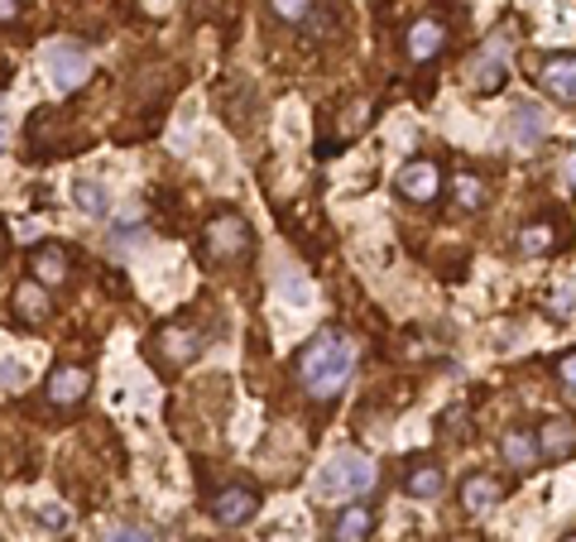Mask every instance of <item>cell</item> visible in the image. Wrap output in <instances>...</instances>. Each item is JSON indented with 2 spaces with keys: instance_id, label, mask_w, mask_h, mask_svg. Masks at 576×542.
I'll return each instance as SVG.
<instances>
[{
  "instance_id": "cell-21",
  "label": "cell",
  "mask_w": 576,
  "mask_h": 542,
  "mask_svg": "<svg viewBox=\"0 0 576 542\" xmlns=\"http://www.w3.org/2000/svg\"><path fill=\"white\" fill-rule=\"evenodd\" d=\"M514 140L519 144H539L543 140V111L533 101H519L514 106Z\"/></svg>"
},
{
  "instance_id": "cell-18",
  "label": "cell",
  "mask_w": 576,
  "mask_h": 542,
  "mask_svg": "<svg viewBox=\"0 0 576 542\" xmlns=\"http://www.w3.org/2000/svg\"><path fill=\"white\" fill-rule=\"evenodd\" d=\"M68 279V255H63L58 245H44L34 255V284H44V288H54V284H63Z\"/></svg>"
},
{
  "instance_id": "cell-17",
  "label": "cell",
  "mask_w": 576,
  "mask_h": 542,
  "mask_svg": "<svg viewBox=\"0 0 576 542\" xmlns=\"http://www.w3.org/2000/svg\"><path fill=\"white\" fill-rule=\"evenodd\" d=\"M553 250H557V221H529V226H519V255L523 259L553 255Z\"/></svg>"
},
{
  "instance_id": "cell-23",
  "label": "cell",
  "mask_w": 576,
  "mask_h": 542,
  "mask_svg": "<svg viewBox=\"0 0 576 542\" xmlns=\"http://www.w3.org/2000/svg\"><path fill=\"white\" fill-rule=\"evenodd\" d=\"M269 10L279 20H288V24H303L312 15V0H269Z\"/></svg>"
},
{
  "instance_id": "cell-15",
  "label": "cell",
  "mask_w": 576,
  "mask_h": 542,
  "mask_svg": "<svg viewBox=\"0 0 576 542\" xmlns=\"http://www.w3.org/2000/svg\"><path fill=\"white\" fill-rule=\"evenodd\" d=\"M375 533V509L370 505H351L336 513V528H332V542H370Z\"/></svg>"
},
{
  "instance_id": "cell-6",
  "label": "cell",
  "mask_w": 576,
  "mask_h": 542,
  "mask_svg": "<svg viewBox=\"0 0 576 542\" xmlns=\"http://www.w3.org/2000/svg\"><path fill=\"white\" fill-rule=\"evenodd\" d=\"M255 509H259V490H251V485H226V490H217L212 499H207V513H212L221 528L251 523Z\"/></svg>"
},
{
  "instance_id": "cell-22",
  "label": "cell",
  "mask_w": 576,
  "mask_h": 542,
  "mask_svg": "<svg viewBox=\"0 0 576 542\" xmlns=\"http://www.w3.org/2000/svg\"><path fill=\"white\" fill-rule=\"evenodd\" d=\"M452 197H456V207H466V211H476L480 202H486V188H480L470 174H456L452 178Z\"/></svg>"
},
{
  "instance_id": "cell-10",
  "label": "cell",
  "mask_w": 576,
  "mask_h": 542,
  "mask_svg": "<svg viewBox=\"0 0 576 542\" xmlns=\"http://www.w3.org/2000/svg\"><path fill=\"white\" fill-rule=\"evenodd\" d=\"M442 48H447V24L442 20H413L403 30V58L409 63H432Z\"/></svg>"
},
{
  "instance_id": "cell-26",
  "label": "cell",
  "mask_w": 576,
  "mask_h": 542,
  "mask_svg": "<svg viewBox=\"0 0 576 542\" xmlns=\"http://www.w3.org/2000/svg\"><path fill=\"white\" fill-rule=\"evenodd\" d=\"M101 542H149V533H144V528H111Z\"/></svg>"
},
{
  "instance_id": "cell-7",
  "label": "cell",
  "mask_w": 576,
  "mask_h": 542,
  "mask_svg": "<svg viewBox=\"0 0 576 542\" xmlns=\"http://www.w3.org/2000/svg\"><path fill=\"white\" fill-rule=\"evenodd\" d=\"M399 485L409 499H442V490H447V471H442V461H432V456H409L399 471Z\"/></svg>"
},
{
  "instance_id": "cell-27",
  "label": "cell",
  "mask_w": 576,
  "mask_h": 542,
  "mask_svg": "<svg viewBox=\"0 0 576 542\" xmlns=\"http://www.w3.org/2000/svg\"><path fill=\"white\" fill-rule=\"evenodd\" d=\"M38 519H44L48 528H68V509H58V505H44V509H38Z\"/></svg>"
},
{
  "instance_id": "cell-3",
  "label": "cell",
  "mask_w": 576,
  "mask_h": 542,
  "mask_svg": "<svg viewBox=\"0 0 576 542\" xmlns=\"http://www.w3.org/2000/svg\"><path fill=\"white\" fill-rule=\"evenodd\" d=\"M375 461L361 452H336L326 466L318 471V499H356L375 485Z\"/></svg>"
},
{
  "instance_id": "cell-30",
  "label": "cell",
  "mask_w": 576,
  "mask_h": 542,
  "mask_svg": "<svg viewBox=\"0 0 576 542\" xmlns=\"http://www.w3.org/2000/svg\"><path fill=\"white\" fill-rule=\"evenodd\" d=\"M567 178H572V182H576V154H572V158H567Z\"/></svg>"
},
{
  "instance_id": "cell-14",
  "label": "cell",
  "mask_w": 576,
  "mask_h": 542,
  "mask_svg": "<svg viewBox=\"0 0 576 542\" xmlns=\"http://www.w3.org/2000/svg\"><path fill=\"white\" fill-rule=\"evenodd\" d=\"M476 87L480 97H495L505 87V38H490L486 53L476 58Z\"/></svg>"
},
{
  "instance_id": "cell-31",
  "label": "cell",
  "mask_w": 576,
  "mask_h": 542,
  "mask_svg": "<svg viewBox=\"0 0 576 542\" xmlns=\"http://www.w3.org/2000/svg\"><path fill=\"white\" fill-rule=\"evenodd\" d=\"M447 542H480V538H447Z\"/></svg>"
},
{
  "instance_id": "cell-24",
  "label": "cell",
  "mask_w": 576,
  "mask_h": 542,
  "mask_svg": "<svg viewBox=\"0 0 576 542\" xmlns=\"http://www.w3.org/2000/svg\"><path fill=\"white\" fill-rule=\"evenodd\" d=\"M24 379H30V369L20 361H10V355H0V389H20Z\"/></svg>"
},
{
  "instance_id": "cell-20",
  "label": "cell",
  "mask_w": 576,
  "mask_h": 542,
  "mask_svg": "<svg viewBox=\"0 0 576 542\" xmlns=\"http://www.w3.org/2000/svg\"><path fill=\"white\" fill-rule=\"evenodd\" d=\"M15 312H20L30 327H38V322H44V317H48L44 284H20V288H15Z\"/></svg>"
},
{
  "instance_id": "cell-1",
  "label": "cell",
  "mask_w": 576,
  "mask_h": 542,
  "mask_svg": "<svg viewBox=\"0 0 576 542\" xmlns=\"http://www.w3.org/2000/svg\"><path fill=\"white\" fill-rule=\"evenodd\" d=\"M351 375H356V341H351L342 327L318 332L303 346V355H298V385H303L312 399L332 403L336 394L351 385Z\"/></svg>"
},
{
  "instance_id": "cell-8",
  "label": "cell",
  "mask_w": 576,
  "mask_h": 542,
  "mask_svg": "<svg viewBox=\"0 0 576 542\" xmlns=\"http://www.w3.org/2000/svg\"><path fill=\"white\" fill-rule=\"evenodd\" d=\"M395 192L403 197V202H432V197L442 192V168L432 164V158H413V164H403L399 168V178H395Z\"/></svg>"
},
{
  "instance_id": "cell-19",
  "label": "cell",
  "mask_w": 576,
  "mask_h": 542,
  "mask_svg": "<svg viewBox=\"0 0 576 542\" xmlns=\"http://www.w3.org/2000/svg\"><path fill=\"white\" fill-rule=\"evenodd\" d=\"M73 202H77V211H87V217H107L111 192L101 188V182H91V178H77L73 182Z\"/></svg>"
},
{
  "instance_id": "cell-28",
  "label": "cell",
  "mask_w": 576,
  "mask_h": 542,
  "mask_svg": "<svg viewBox=\"0 0 576 542\" xmlns=\"http://www.w3.org/2000/svg\"><path fill=\"white\" fill-rule=\"evenodd\" d=\"M20 20V0H0V24H15Z\"/></svg>"
},
{
  "instance_id": "cell-29",
  "label": "cell",
  "mask_w": 576,
  "mask_h": 542,
  "mask_svg": "<svg viewBox=\"0 0 576 542\" xmlns=\"http://www.w3.org/2000/svg\"><path fill=\"white\" fill-rule=\"evenodd\" d=\"M5 135H10V125H5V111H0V144H5Z\"/></svg>"
},
{
  "instance_id": "cell-12",
  "label": "cell",
  "mask_w": 576,
  "mask_h": 542,
  "mask_svg": "<svg viewBox=\"0 0 576 542\" xmlns=\"http://www.w3.org/2000/svg\"><path fill=\"white\" fill-rule=\"evenodd\" d=\"M539 82H543L547 97L576 106V53H557V58H547L543 73H539Z\"/></svg>"
},
{
  "instance_id": "cell-11",
  "label": "cell",
  "mask_w": 576,
  "mask_h": 542,
  "mask_svg": "<svg viewBox=\"0 0 576 542\" xmlns=\"http://www.w3.org/2000/svg\"><path fill=\"white\" fill-rule=\"evenodd\" d=\"M87 389H91V375L82 365H58L54 375H48V403L54 408H77L87 399Z\"/></svg>"
},
{
  "instance_id": "cell-4",
  "label": "cell",
  "mask_w": 576,
  "mask_h": 542,
  "mask_svg": "<svg viewBox=\"0 0 576 542\" xmlns=\"http://www.w3.org/2000/svg\"><path fill=\"white\" fill-rule=\"evenodd\" d=\"M44 73H48V82H54L58 91H77L87 82V73H91V58H87L82 44L58 38V44L44 48Z\"/></svg>"
},
{
  "instance_id": "cell-25",
  "label": "cell",
  "mask_w": 576,
  "mask_h": 542,
  "mask_svg": "<svg viewBox=\"0 0 576 542\" xmlns=\"http://www.w3.org/2000/svg\"><path fill=\"white\" fill-rule=\"evenodd\" d=\"M557 379L567 385V394H576V351H572V355H562V361H557Z\"/></svg>"
},
{
  "instance_id": "cell-2",
  "label": "cell",
  "mask_w": 576,
  "mask_h": 542,
  "mask_svg": "<svg viewBox=\"0 0 576 542\" xmlns=\"http://www.w3.org/2000/svg\"><path fill=\"white\" fill-rule=\"evenodd\" d=\"M202 255L212 264H241L245 255H255V226L235 207H221L202 231Z\"/></svg>"
},
{
  "instance_id": "cell-9",
  "label": "cell",
  "mask_w": 576,
  "mask_h": 542,
  "mask_svg": "<svg viewBox=\"0 0 576 542\" xmlns=\"http://www.w3.org/2000/svg\"><path fill=\"white\" fill-rule=\"evenodd\" d=\"M533 442H539V456L543 461H572L576 456V418L572 413L543 418V428L533 432Z\"/></svg>"
},
{
  "instance_id": "cell-16",
  "label": "cell",
  "mask_w": 576,
  "mask_h": 542,
  "mask_svg": "<svg viewBox=\"0 0 576 542\" xmlns=\"http://www.w3.org/2000/svg\"><path fill=\"white\" fill-rule=\"evenodd\" d=\"M500 505V480L495 475H466L462 480V509L466 513H486Z\"/></svg>"
},
{
  "instance_id": "cell-5",
  "label": "cell",
  "mask_w": 576,
  "mask_h": 542,
  "mask_svg": "<svg viewBox=\"0 0 576 542\" xmlns=\"http://www.w3.org/2000/svg\"><path fill=\"white\" fill-rule=\"evenodd\" d=\"M198 355H202V336L192 332V327H182V322L164 327V332L154 336V361H159L164 369H188Z\"/></svg>"
},
{
  "instance_id": "cell-32",
  "label": "cell",
  "mask_w": 576,
  "mask_h": 542,
  "mask_svg": "<svg viewBox=\"0 0 576 542\" xmlns=\"http://www.w3.org/2000/svg\"><path fill=\"white\" fill-rule=\"evenodd\" d=\"M562 542H576V533H567V538H562Z\"/></svg>"
},
{
  "instance_id": "cell-13",
  "label": "cell",
  "mask_w": 576,
  "mask_h": 542,
  "mask_svg": "<svg viewBox=\"0 0 576 542\" xmlns=\"http://www.w3.org/2000/svg\"><path fill=\"white\" fill-rule=\"evenodd\" d=\"M500 456H505V466L519 471V475H529V471L543 461V456H539V442H533L529 428H509L505 438H500Z\"/></svg>"
}]
</instances>
